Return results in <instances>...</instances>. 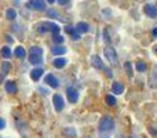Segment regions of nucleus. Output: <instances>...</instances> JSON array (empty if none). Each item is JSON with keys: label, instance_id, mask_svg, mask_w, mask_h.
<instances>
[{"label": "nucleus", "instance_id": "nucleus-14", "mask_svg": "<svg viewBox=\"0 0 157 138\" xmlns=\"http://www.w3.org/2000/svg\"><path fill=\"white\" fill-rule=\"evenodd\" d=\"M112 91H113V94H123L124 86L121 83H119V81H116V83L112 84Z\"/></svg>", "mask_w": 157, "mask_h": 138}, {"label": "nucleus", "instance_id": "nucleus-10", "mask_svg": "<svg viewBox=\"0 0 157 138\" xmlns=\"http://www.w3.org/2000/svg\"><path fill=\"white\" fill-rule=\"evenodd\" d=\"M75 29H76L78 33H87L90 30V25L87 24V22H78Z\"/></svg>", "mask_w": 157, "mask_h": 138}, {"label": "nucleus", "instance_id": "nucleus-20", "mask_svg": "<svg viewBox=\"0 0 157 138\" xmlns=\"http://www.w3.org/2000/svg\"><path fill=\"white\" fill-rule=\"evenodd\" d=\"M65 30H66V33H69V35L73 36V40H78V39H80V35L75 32V28H72V26H65Z\"/></svg>", "mask_w": 157, "mask_h": 138}, {"label": "nucleus", "instance_id": "nucleus-1", "mask_svg": "<svg viewBox=\"0 0 157 138\" xmlns=\"http://www.w3.org/2000/svg\"><path fill=\"white\" fill-rule=\"evenodd\" d=\"M29 62L33 65H39L43 62V49L37 46L30 47L29 50Z\"/></svg>", "mask_w": 157, "mask_h": 138}, {"label": "nucleus", "instance_id": "nucleus-27", "mask_svg": "<svg viewBox=\"0 0 157 138\" xmlns=\"http://www.w3.org/2000/svg\"><path fill=\"white\" fill-rule=\"evenodd\" d=\"M4 127H6V120L0 117V130H3Z\"/></svg>", "mask_w": 157, "mask_h": 138}, {"label": "nucleus", "instance_id": "nucleus-8", "mask_svg": "<svg viewBox=\"0 0 157 138\" xmlns=\"http://www.w3.org/2000/svg\"><path fill=\"white\" fill-rule=\"evenodd\" d=\"M144 11L147 17H150V18H156L157 17V8H156V6H153V4H146L144 8Z\"/></svg>", "mask_w": 157, "mask_h": 138}, {"label": "nucleus", "instance_id": "nucleus-25", "mask_svg": "<svg viewBox=\"0 0 157 138\" xmlns=\"http://www.w3.org/2000/svg\"><path fill=\"white\" fill-rule=\"evenodd\" d=\"M63 134H68V136H71V137H76V131H75L73 128H65Z\"/></svg>", "mask_w": 157, "mask_h": 138}, {"label": "nucleus", "instance_id": "nucleus-5", "mask_svg": "<svg viewBox=\"0 0 157 138\" xmlns=\"http://www.w3.org/2000/svg\"><path fill=\"white\" fill-rule=\"evenodd\" d=\"M52 104H54V108L57 112H61L63 109V106H65L63 98L61 97L59 94H54V97H52Z\"/></svg>", "mask_w": 157, "mask_h": 138}, {"label": "nucleus", "instance_id": "nucleus-12", "mask_svg": "<svg viewBox=\"0 0 157 138\" xmlns=\"http://www.w3.org/2000/svg\"><path fill=\"white\" fill-rule=\"evenodd\" d=\"M149 86L152 89H157V68H155V70L152 72L149 77Z\"/></svg>", "mask_w": 157, "mask_h": 138}, {"label": "nucleus", "instance_id": "nucleus-31", "mask_svg": "<svg viewBox=\"0 0 157 138\" xmlns=\"http://www.w3.org/2000/svg\"><path fill=\"white\" fill-rule=\"evenodd\" d=\"M47 2H48V3H50V4H52V3H54V2H55V0H47Z\"/></svg>", "mask_w": 157, "mask_h": 138}, {"label": "nucleus", "instance_id": "nucleus-32", "mask_svg": "<svg viewBox=\"0 0 157 138\" xmlns=\"http://www.w3.org/2000/svg\"><path fill=\"white\" fill-rule=\"evenodd\" d=\"M155 50H156V51H157V46H156V49H155Z\"/></svg>", "mask_w": 157, "mask_h": 138}, {"label": "nucleus", "instance_id": "nucleus-13", "mask_svg": "<svg viewBox=\"0 0 157 138\" xmlns=\"http://www.w3.org/2000/svg\"><path fill=\"white\" fill-rule=\"evenodd\" d=\"M91 64H92V66H94V68H97V69H103V64H102V61H101V58L98 57V55H92Z\"/></svg>", "mask_w": 157, "mask_h": 138}, {"label": "nucleus", "instance_id": "nucleus-24", "mask_svg": "<svg viewBox=\"0 0 157 138\" xmlns=\"http://www.w3.org/2000/svg\"><path fill=\"white\" fill-rule=\"evenodd\" d=\"M106 102H108V105L114 106L116 105V98H114L113 95H108V97H106Z\"/></svg>", "mask_w": 157, "mask_h": 138}, {"label": "nucleus", "instance_id": "nucleus-30", "mask_svg": "<svg viewBox=\"0 0 157 138\" xmlns=\"http://www.w3.org/2000/svg\"><path fill=\"white\" fill-rule=\"evenodd\" d=\"M153 35H155L156 37H157V28H155V29H153Z\"/></svg>", "mask_w": 157, "mask_h": 138}, {"label": "nucleus", "instance_id": "nucleus-4", "mask_svg": "<svg viewBox=\"0 0 157 138\" xmlns=\"http://www.w3.org/2000/svg\"><path fill=\"white\" fill-rule=\"evenodd\" d=\"M28 7H30L32 10L36 11H43L46 10V3H44V0H29Z\"/></svg>", "mask_w": 157, "mask_h": 138}, {"label": "nucleus", "instance_id": "nucleus-17", "mask_svg": "<svg viewBox=\"0 0 157 138\" xmlns=\"http://www.w3.org/2000/svg\"><path fill=\"white\" fill-rule=\"evenodd\" d=\"M51 53L52 54H55V55H62V54H65L66 53V49L65 47H62V46H54L51 49Z\"/></svg>", "mask_w": 157, "mask_h": 138}, {"label": "nucleus", "instance_id": "nucleus-11", "mask_svg": "<svg viewBox=\"0 0 157 138\" xmlns=\"http://www.w3.org/2000/svg\"><path fill=\"white\" fill-rule=\"evenodd\" d=\"M6 91H7L8 94H15L17 93V84L11 80L6 81Z\"/></svg>", "mask_w": 157, "mask_h": 138}, {"label": "nucleus", "instance_id": "nucleus-2", "mask_svg": "<svg viewBox=\"0 0 157 138\" xmlns=\"http://www.w3.org/2000/svg\"><path fill=\"white\" fill-rule=\"evenodd\" d=\"M114 127V122L113 119H110V117L105 116L101 119L99 122V131L101 133H108V131H112Z\"/></svg>", "mask_w": 157, "mask_h": 138}, {"label": "nucleus", "instance_id": "nucleus-26", "mask_svg": "<svg viewBox=\"0 0 157 138\" xmlns=\"http://www.w3.org/2000/svg\"><path fill=\"white\" fill-rule=\"evenodd\" d=\"M54 40L55 41H57V43H62V41H63V36H61L59 35V33H55V35H54Z\"/></svg>", "mask_w": 157, "mask_h": 138}, {"label": "nucleus", "instance_id": "nucleus-18", "mask_svg": "<svg viewBox=\"0 0 157 138\" xmlns=\"http://www.w3.org/2000/svg\"><path fill=\"white\" fill-rule=\"evenodd\" d=\"M10 68H11V65H10L8 62L2 64V75H0V83H2V80H3V76H6L8 72H10Z\"/></svg>", "mask_w": 157, "mask_h": 138}, {"label": "nucleus", "instance_id": "nucleus-6", "mask_svg": "<svg viewBox=\"0 0 157 138\" xmlns=\"http://www.w3.org/2000/svg\"><path fill=\"white\" fill-rule=\"evenodd\" d=\"M66 94H68V100L69 102H77L78 101V93L76 89H73V87H68L66 89Z\"/></svg>", "mask_w": 157, "mask_h": 138}, {"label": "nucleus", "instance_id": "nucleus-29", "mask_svg": "<svg viewBox=\"0 0 157 138\" xmlns=\"http://www.w3.org/2000/svg\"><path fill=\"white\" fill-rule=\"evenodd\" d=\"M106 73H108L109 77H112V70H110V69H106Z\"/></svg>", "mask_w": 157, "mask_h": 138}, {"label": "nucleus", "instance_id": "nucleus-19", "mask_svg": "<svg viewBox=\"0 0 157 138\" xmlns=\"http://www.w3.org/2000/svg\"><path fill=\"white\" fill-rule=\"evenodd\" d=\"M14 55H15L17 58H24L25 55H26V51H25V49L24 47H17L15 49V51H14Z\"/></svg>", "mask_w": 157, "mask_h": 138}, {"label": "nucleus", "instance_id": "nucleus-21", "mask_svg": "<svg viewBox=\"0 0 157 138\" xmlns=\"http://www.w3.org/2000/svg\"><path fill=\"white\" fill-rule=\"evenodd\" d=\"M6 17H7V19H10V21H13V19H15L17 17V13L14 8H8L7 13H6Z\"/></svg>", "mask_w": 157, "mask_h": 138}, {"label": "nucleus", "instance_id": "nucleus-23", "mask_svg": "<svg viewBox=\"0 0 157 138\" xmlns=\"http://www.w3.org/2000/svg\"><path fill=\"white\" fill-rule=\"evenodd\" d=\"M2 55H3V57H4V58H10L11 57V51H10V49H8V47H3V49H2Z\"/></svg>", "mask_w": 157, "mask_h": 138}, {"label": "nucleus", "instance_id": "nucleus-22", "mask_svg": "<svg viewBox=\"0 0 157 138\" xmlns=\"http://www.w3.org/2000/svg\"><path fill=\"white\" fill-rule=\"evenodd\" d=\"M146 64L144 62V61H138V64H136V69H138V72H145L146 70Z\"/></svg>", "mask_w": 157, "mask_h": 138}, {"label": "nucleus", "instance_id": "nucleus-7", "mask_svg": "<svg viewBox=\"0 0 157 138\" xmlns=\"http://www.w3.org/2000/svg\"><path fill=\"white\" fill-rule=\"evenodd\" d=\"M44 81H46V84L47 86H50V87H52V89H57L58 86H59V81H58V79L55 77L54 75H47L46 77H44Z\"/></svg>", "mask_w": 157, "mask_h": 138}, {"label": "nucleus", "instance_id": "nucleus-9", "mask_svg": "<svg viewBox=\"0 0 157 138\" xmlns=\"http://www.w3.org/2000/svg\"><path fill=\"white\" fill-rule=\"evenodd\" d=\"M43 68H35L30 72V77H32V80L33 81H39V79L43 76Z\"/></svg>", "mask_w": 157, "mask_h": 138}, {"label": "nucleus", "instance_id": "nucleus-28", "mask_svg": "<svg viewBox=\"0 0 157 138\" xmlns=\"http://www.w3.org/2000/svg\"><path fill=\"white\" fill-rule=\"evenodd\" d=\"M69 2H71V0H58V3H59V4H62V6L63 4H68Z\"/></svg>", "mask_w": 157, "mask_h": 138}, {"label": "nucleus", "instance_id": "nucleus-15", "mask_svg": "<svg viewBox=\"0 0 157 138\" xmlns=\"http://www.w3.org/2000/svg\"><path fill=\"white\" fill-rule=\"evenodd\" d=\"M52 65L55 66L57 69H61V68H63V66L66 65V58H55L54 61H52Z\"/></svg>", "mask_w": 157, "mask_h": 138}, {"label": "nucleus", "instance_id": "nucleus-3", "mask_svg": "<svg viewBox=\"0 0 157 138\" xmlns=\"http://www.w3.org/2000/svg\"><path fill=\"white\" fill-rule=\"evenodd\" d=\"M105 58L112 64V65H116V64H117L116 50H113L112 47H106V49H105Z\"/></svg>", "mask_w": 157, "mask_h": 138}, {"label": "nucleus", "instance_id": "nucleus-16", "mask_svg": "<svg viewBox=\"0 0 157 138\" xmlns=\"http://www.w3.org/2000/svg\"><path fill=\"white\" fill-rule=\"evenodd\" d=\"M47 28V30H50V32H52L55 35V33H59V26H58L57 24H52V22H47V24H44Z\"/></svg>", "mask_w": 157, "mask_h": 138}]
</instances>
